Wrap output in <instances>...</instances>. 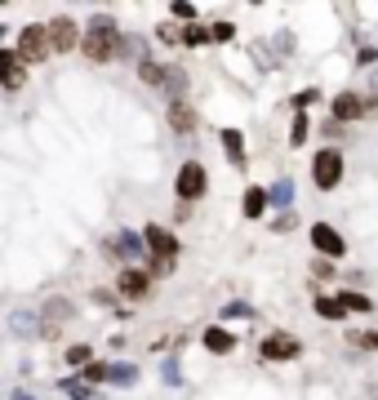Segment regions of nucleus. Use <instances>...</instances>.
Returning a JSON list of instances; mask_svg holds the SVG:
<instances>
[{
    "mask_svg": "<svg viewBox=\"0 0 378 400\" xmlns=\"http://www.w3.org/2000/svg\"><path fill=\"white\" fill-rule=\"evenodd\" d=\"M116 49H120L116 23H111L107 14H98V18L89 23V36H85V54H89L93 63H107V58H116Z\"/></svg>",
    "mask_w": 378,
    "mask_h": 400,
    "instance_id": "nucleus-1",
    "label": "nucleus"
},
{
    "mask_svg": "<svg viewBox=\"0 0 378 400\" xmlns=\"http://www.w3.org/2000/svg\"><path fill=\"white\" fill-rule=\"evenodd\" d=\"M147 249L156 254V258H151V271L169 276V263H174V254H178V241L165 232V227H147Z\"/></svg>",
    "mask_w": 378,
    "mask_h": 400,
    "instance_id": "nucleus-2",
    "label": "nucleus"
},
{
    "mask_svg": "<svg viewBox=\"0 0 378 400\" xmlns=\"http://www.w3.org/2000/svg\"><path fill=\"white\" fill-rule=\"evenodd\" d=\"M311 178H316V187H338V178H343V156L338 151H320L316 165H311Z\"/></svg>",
    "mask_w": 378,
    "mask_h": 400,
    "instance_id": "nucleus-3",
    "label": "nucleus"
},
{
    "mask_svg": "<svg viewBox=\"0 0 378 400\" xmlns=\"http://www.w3.org/2000/svg\"><path fill=\"white\" fill-rule=\"evenodd\" d=\"M49 49H54V41L41 32V27H27L23 41H18V58H27V63H41Z\"/></svg>",
    "mask_w": 378,
    "mask_h": 400,
    "instance_id": "nucleus-4",
    "label": "nucleus"
},
{
    "mask_svg": "<svg viewBox=\"0 0 378 400\" xmlns=\"http://www.w3.org/2000/svg\"><path fill=\"white\" fill-rule=\"evenodd\" d=\"M298 338H289V333H271L267 342H263V360H294L298 356Z\"/></svg>",
    "mask_w": 378,
    "mask_h": 400,
    "instance_id": "nucleus-5",
    "label": "nucleus"
},
{
    "mask_svg": "<svg viewBox=\"0 0 378 400\" xmlns=\"http://www.w3.org/2000/svg\"><path fill=\"white\" fill-rule=\"evenodd\" d=\"M201 192H205V169L192 160V165L178 169V196H183V200H196Z\"/></svg>",
    "mask_w": 378,
    "mask_h": 400,
    "instance_id": "nucleus-6",
    "label": "nucleus"
},
{
    "mask_svg": "<svg viewBox=\"0 0 378 400\" xmlns=\"http://www.w3.org/2000/svg\"><path fill=\"white\" fill-rule=\"evenodd\" d=\"M49 41H54V49L58 54H67L71 45H76V27H71V18H54L49 23Z\"/></svg>",
    "mask_w": 378,
    "mask_h": 400,
    "instance_id": "nucleus-7",
    "label": "nucleus"
},
{
    "mask_svg": "<svg viewBox=\"0 0 378 400\" xmlns=\"http://www.w3.org/2000/svg\"><path fill=\"white\" fill-rule=\"evenodd\" d=\"M311 241H316V249H320V254H329V258H338V254H343V236H338L334 227H325V223L311 232Z\"/></svg>",
    "mask_w": 378,
    "mask_h": 400,
    "instance_id": "nucleus-8",
    "label": "nucleus"
},
{
    "mask_svg": "<svg viewBox=\"0 0 378 400\" xmlns=\"http://www.w3.org/2000/svg\"><path fill=\"white\" fill-rule=\"evenodd\" d=\"M365 111V102L356 98V93H338L334 98V120H356Z\"/></svg>",
    "mask_w": 378,
    "mask_h": 400,
    "instance_id": "nucleus-9",
    "label": "nucleus"
},
{
    "mask_svg": "<svg viewBox=\"0 0 378 400\" xmlns=\"http://www.w3.org/2000/svg\"><path fill=\"white\" fill-rule=\"evenodd\" d=\"M205 347H210L214 356H227V351L236 347V338H232V333H227V329H219V325H210V329H205Z\"/></svg>",
    "mask_w": 378,
    "mask_h": 400,
    "instance_id": "nucleus-10",
    "label": "nucleus"
},
{
    "mask_svg": "<svg viewBox=\"0 0 378 400\" xmlns=\"http://www.w3.org/2000/svg\"><path fill=\"white\" fill-rule=\"evenodd\" d=\"M120 293H125V298H143V293H147V276L134 271V267L120 271Z\"/></svg>",
    "mask_w": 378,
    "mask_h": 400,
    "instance_id": "nucleus-11",
    "label": "nucleus"
},
{
    "mask_svg": "<svg viewBox=\"0 0 378 400\" xmlns=\"http://www.w3.org/2000/svg\"><path fill=\"white\" fill-rule=\"evenodd\" d=\"M0 67H5V85H9V89H23V67H18L14 49H0Z\"/></svg>",
    "mask_w": 378,
    "mask_h": 400,
    "instance_id": "nucleus-12",
    "label": "nucleus"
},
{
    "mask_svg": "<svg viewBox=\"0 0 378 400\" xmlns=\"http://www.w3.org/2000/svg\"><path fill=\"white\" fill-rule=\"evenodd\" d=\"M223 147H227V156H232V165H245V142H241L236 129H223Z\"/></svg>",
    "mask_w": 378,
    "mask_h": 400,
    "instance_id": "nucleus-13",
    "label": "nucleus"
},
{
    "mask_svg": "<svg viewBox=\"0 0 378 400\" xmlns=\"http://www.w3.org/2000/svg\"><path fill=\"white\" fill-rule=\"evenodd\" d=\"M316 316H325V320H343L347 316V307L338 298H316Z\"/></svg>",
    "mask_w": 378,
    "mask_h": 400,
    "instance_id": "nucleus-14",
    "label": "nucleus"
},
{
    "mask_svg": "<svg viewBox=\"0 0 378 400\" xmlns=\"http://www.w3.org/2000/svg\"><path fill=\"white\" fill-rule=\"evenodd\" d=\"M267 200H271V205H280V209H285L289 200H294V183H289V178H280V183L267 192Z\"/></svg>",
    "mask_w": 378,
    "mask_h": 400,
    "instance_id": "nucleus-15",
    "label": "nucleus"
},
{
    "mask_svg": "<svg viewBox=\"0 0 378 400\" xmlns=\"http://www.w3.org/2000/svg\"><path fill=\"white\" fill-rule=\"evenodd\" d=\"M134 378H138L134 365H111V369H107V383H116V387H129Z\"/></svg>",
    "mask_w": 378,
    "mask_h": 400,
    "instance_id": "nucleus-16",
    "label": "nucleus"
},
{
    "mask_svg": "<svg viewBox=\"0 0 378 400\" xmlns=\"http://www.w3.org/2000/svg\"><path fill=\"white\" fill-rule=\"evenodd\" d=\"M267 205H271V200H267V192H254V187L245 192V214H249V218H258Z\"/></svg>",
    "mask_w": 378,
    "mask_h": 400,
    "instance_id": "nucleus-17",
    "label": "nucleus"
},
{
    "mask_svg": "<svg viewBox=\"0 0 378 400\" xmlns=\"http://www.w3.org/2000/svg\"><path fill=\"white\" fill-rule=\"evenodd\" d=\"M67 365H76V369L93 365V356H89V347H85V342H71V347H67Z\"/></svg>",
    "mask_w": 378,
    "mask_h": 400,
    "instance_id": "nucleus-18",
    "label": "nucleus"
},
{
    "mask_svg": "<svg viewBox=\"0 0 378 400\" xmlns=\"http://www.w3.org/2000/svg\"><path fill=\"white\" fill-rule=\"evenodd\" d=\"M169 120H174V125H178V129H183V133H187V129H192V125H196V116H192V111H187V107H183V102H174V107H169Z\"/></svg>",
    "mask_w": 378,
    "mask_h": 400,
    "instance_id": "nucleus-19",
    "label": "nucleus"
},
{
    "mask_svg": "<svg viewBox=\"0 0 378 400\" xmlns=\"http://www.w3.org/2000/svg\"><path fill=\"white\" fill-rule=\"evenodd\" d=\"M138 71H143V80H151V85H169V71H160V67L156 63H138Z\"/></svg>",
    "mask_w": 378,
    "mask_h": 400,
    "instance_id": "nucleus-20",
    "label": "nucleus"
},
{
    "mask_svg": "<svg viewBox=\"0 0 378 400\" xmlns=\"http://www.w3.org/2000/svg\"><path fill=\"white\" fill-rule=\"evenodd\" d=\"M338 302H343L347 311H374V302L365 298V293H343V298H338Z\"/></svg>",
    "mask_w": 378,
    "mask_h": 400,
    "instance_id": "nucleus-21",
    "label": "nucleus"
},
{
    "mask_svg": "<svg viewBox=\"0 0 378 400\" xmlns=\"http://www.w3.org/2000/svg\"><path fill=\"white\" fill-rule=\"evenodd\" d=\"M107 369H111V365H102V360L85 365V383H107Z\"/></svg>",
    "mask_w": 378,
    "mask_h": 400,
    "instance_id": "nucleus-22",
    "label": "nucleus"
},
{
    "mask_svg": "<svg viewBox=\"0 0 378 400\" xmlns=\"http://www.w3.org/2000/svg\"><path fill=\"white\" fill-rule=\"evenodd\" d=\"M210 36H214V32H205V27H187V32H183V41H187V45H205Z\"/></svg>",
    "mask_w": 378,
    "mask_h": 400,
    "instance_id": "nucleus-23",
    "label": "nucleus"
},
{
    "mask_svg": "<svg viewBox=\"0 0 378 400\" xmlns=\"http://www.w3.org/2000/svg\"><path fill=\"white\" fill-rule=\"evenodd\" d=\"M307 129H311V125H307V116H298V120H294V133H289V142H294V147H298V142L307 138Z\"/></svg>",
    "mask_w": 378,
    "mask_h": 400,
    "instance_id": "nucleus-24",
    "label": "nucleus"
},
{
    "mask_svg": "<svg viewBox=\"0 0 378 400\" xmlns=\"http://www.w3.org/2000/svg\"><path fill=\"white\" fill-rule=\"evenodd\" d=\"M63 392H67L71 400H85V396H89V392H85V383H63Z\"/></svg>",
    "mask_w": 378,
    "mask_h": 400,
    "instance_id": "nucleus-25",
    "label": "nucleus"
},
{
    "mask_svg": "<svg viewBox=\"0 0 378 400\" xmlns=\"http://www.w3.org/2000/svg\"><path fill=\"white\" fill-rule=\"evenodd\" d=\"M223 316H249V307H245V302H227Z\"/></svg>",
    "mask_w": 378,
    "mask_h": 400,
    "instance_id": "nucleus-26",
    "label": "nucleus"
},
{
    "mask_svg": "<svg viewBox=\"0 0 378 400\" xmlns=\"http://www.w3.org/2000/svg\"><path fill=\"white\" fill-rule=\"evenodd\" d=\"M214 41H232V23H214Z\"/></svg>",
    "mask_w": 378,
    "mask_h": 400,
    "instance_id": "nucleus-27",
    "label": "nucleus"
},
{
    "mask_svg": "<svg viewBox=\"0 0 378 400\" xmlns=\"http://www.w3.org/2000/svg\"><path fill=\"white\" fill-rule=\"evenodd\" d=\"M174 14H178V18H196V9L187 5V0H174Z\"/></svg>",
    "mask_w": 378,
    "mask_h": 400,
    "instance_id": "nucleus-28",
    "label": "nucleus"
},
{
    "mask_svg": "<svg viewBox=\"0 0 378 400\" xmlns=\"http://www.w3.org/2000/svg\"><path fill=\"white\" fill-rule=\"evenodd\" d=\"M307 102H316V89H302L298 98H294V107H307Z\"/></svg>",
    "mask_w": 378,
    "mask_h": 400,
    "instance_id": "nucleus-29",
    "label": "nucleus"
},
{
    "mask_svg": "<svg viewBox=\"0 0 378 400\" xmlns=\"http://www.w3.org/2000/svg\"><path fill=\"white\" fill-rule=\"evenodd\" d=\"M361 342H365V347H374V351H378V333H365Z\"/></svg>",
    "mask_w": 378,
    "mask_h": 400,
    "instance_id": "nucleus-30",
    "label": "nucleus"
},
{
    "mask_svg": "<svg viewBox=\"0 0 378 400\" xmlns=\"http://www.w3.org/2000/svg\"><path fill=\"white\" fill-rule=\"evenodd\" d=\"M254 5H258V0H254Z\"/></svg>",
    "mask_w": 378,
    "mask_h": 400,
    "instance_id": "nucleus-31",
    "label": "nucleus"
}]
</instances>
